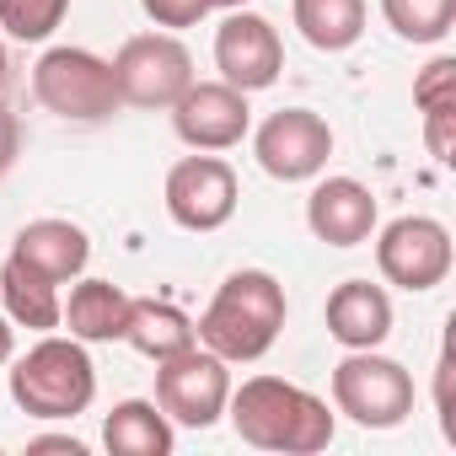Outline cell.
Segmentation results:
<instances>
[{
	"label": "cell",
	"mask_w": 456,
	"mask_h": 456,
	"mask_svg": "<svg viewBox=\"0 0 456 456\" xmlns=\"http://www.w3.org/2000/svg\"><path fill=\"white\" fill-rule=\"evenodd\" d=\"M17 151H22V124H17V113L6 102H0V177L17 167Z\"/></svg>",
	"instance_id": "d4e9b609"
},
{
	"label": "cell",
	"mask_w": 456,
	"mask_h": 456,
	"mask_svg": "<svg viewBox=\"0 0 456 456\" xmlns=\"http://www.w3.org/2000/svg\"><path fill=\"white\" fill-rule=\"evenodd\" d=\"M376 193L360 183V177H322L306 199V225L312 237L328 242V248H360L376 237Z\"/></svg>",
	"instance_id": "4fadbf2b"
},
{
	"label": "cell",
	"mask_w": 456,
	"mask_h": 456,
	"mask_svg": "<svg viewBox=\"0 0 456 456\" xmlns=\"http://www.w3.org/2000/svg\"><path fill=\"white\" fill-rule=\"evenodd\" d=\"M108 65L124 108H172L193 81V54L177 33H140Z\"/></svg>",
	"instance_id": "52a82bcc"
},
{
	"label": "cell",
	"mask_w": 456,
	"mask_h": 456,
	"mask_svg": "<svg viewBox=\"0 0 456 456\" xmlns=\"http://www.w3.org/2000/svg\"><path fill=\"white\" fill-rule=\"evenodd\" d=\"M70 17V0H0V28L17 44H44Z\"/></svg>",
	"instance_id": "603a6c76"
},
{
	"label": "cell",
	"mask_w": 456,
	"mask_h": 456,
	"mask_svg": "<svg viewBox=\"0 0 456 456\" xmlns=\"http://www.w3.org/2000/svg\"><path fill=\"white\" fill-rule=\"evenodd\" d=\"M248 0H215V12H242Z\"/></svg>",
	"instance_id": "f1b7e54d"
},
{
	"label": "cell",
	"mask_w": 456,
	"mask_h": 456,
	"mask_svg": "<svg viewBox=\"0 0 456 456\" xmlns=\"http://www.w3.org/2000/svg\"><path fill=\"white\" fill-rule=\"evenodd\" d=\"M172 129L188 151H232L253 129L248 92L225 81H188V92L172 102Z\"/></svg>",
	"instance_id": "7c38bea8"
},
{
	"label": "cell",
	"mask_w": 456,
	"mask_h": 456,
	"mask_svg": "<svg viewBox=\"0 0 456 456\" xmlns=\"http://www.w3.org/2000/svg\"><path fill=\"white\" fill-rule=\"evenodd\" d=\"M285 285L269 274V269H237L225 274L220 290L209 296V306L199 312L193 333L209 354H220L225 365H253L264 360L280 333H285Z\"/></svg>",
	"instance_id": "7a4b0ae2"
},
{
	"label": "cell",
	"mask_w": 456,
	"mask_h": 456,
	"mask_svg": "<svg viewBox=\"0 0 456 456\" xmlns=\"http://www.w3.org/2000/svg\"><path fill=\"white\" fill-rule=\"evenodd\" d=\"M140 12L167 33H183V28H199L215 12V0H140Z\"/></svg>",
	"instance_id": "cb8c5ba5"
},
{
	"label": "cell",
	"mask_w": 456,
	"mask_h": 456,
	"mask_svg": "<svg viewBox=\"0 0 456 456\" xmlns=\"http://www.w3.org/2000/svg\"><path fill=\"white\" fill-rule=\"evenodd\" d=\"M451 232L435 220V215H397L392 225H381V237H376V269L387 285L397 290H435L445 285L451 274Z\"/></svg>",
	"instance_id": "ba28073f"
},
{
	"label": "cell",
	"mask_w": 456,
	"mask_h": 456,
	"mask_svg": "<svg viewBox=\"0 0 456 456\" xmlns=\"http://www.w3.org/2000/svg\"><path fill=\"white\" fill-rule=\"evenodd\" d=\"M225 403H232V365L209 354L204 344L156 360V408L183 424V429H209L220 424Z\"/></svg>",
	"instance_id": "8992f818"
},
{
	"label": "cell",
	"mask_w": 456,
	"mask_h": 456,
	"mask_svg": "<svg viewBox=\"0 0 456 456\" xmlns=\"http://www.w3.org/2000/svg\"><path fill=\"white\" fill-rule=\"evenodd\" d=\"M333 408L360 429H397L413 413V376L381 349H349L333 365Z\"/></svg>",
	"instance_id": "277c9868"
},
{
	"label": "cell",
	"mask_w": 456,
	"mask_h": 456,
	"mask_svg": "<svg viewBox=\"0 0 456 456\" xmlns=\"http://www.w3.org/2000/svg\"><path fill=\"white\" fill-rule=\"evenodd\" d=\"M328 333L344 349H381L392 338V296L370 280H344L328 296Z\"/></svg>",
	"instance_id": "9a60e30c"
},
{
	"label": "cell",
	"mask_w": 456,
	"mask_h": 456,
	"mask_svg": "<svg viewBox=\"0 0 456 456\" xmlns=\"http://www.w3.org/2000/svg\"><path fill=\"white\" fill-rule=\"evenodd\" d=\"M290 22L317 54H344L365 38V0H290Z\"/></svg>",
	"instance_id": "ffe728a7"
},
{
	"label": "cell",
	"mask_w": 456,
	"mask_h": 456,
	"mask_svg": "<svg viewBox=\"0 0 456 456\" xmlns=\"http://www.w3.org/2000/svg\"><path fill=\"white\" fill-rule=\"evenodd\" d=\"M177 424L156 408V397H124L108 419H102V445L108 456H172Z\"/></svg>",
	"instance_id": "ac0fdd59"
},
{
	"label": "cell",
	"mask_w": 456,
	"mask_h": 456,
	"mask_svg": "<svg viewBox=\"0 0 456 456\" xmlns=\"http://www.w3.org/2000/svg\"><path fill=\"white\" fill-rule=\"evenodd\" d=\"M381 17L403 44H440L456 28V0H381Z\"/></svg>",
	"instance_id": "7402d4cb"
},
{
	"label": "cell",
	"mask_w": 456,
	"mask_h": 456,
	"mask_svg": "<svg viewBox=\"0 0 456 456\" xmlns=\"http://www.w3.org/2000/svg\"><path fill=\"white\" fill-rule=\"evenodd\" d=\"M225 413H232L237 440H248L258 451H285V456L328 451L333 435H338L333 408L317 392H306V387H296L285 376H253V381L232 387Z\"/></svg>",
	"instance_id": "6da1fadb"
},
{
	"label": "cell",
	"mask_w": 456,
	"mask_h": 456,
	"mask_svg": "<svg viewBox=\"0 0 456 456\" xmlns=\"http://www.w3.org/2000/svg\"><path fill=\"white\" fill-rule=\"evenodd\" d=\"M6 81H12V60H6V44H0V92H6Z\"/></svg>",
	"instance_id": "83f0119b"
},
{
	"label": "cell",
	"mask_w": 456,
	"mask_h": 456,
	"mask_svg": "<svg viewBox=\"0 0 456 456\" xmlns=\"http://www.w3.org/2000/svg\"><path fill=\"white\" fill-rule=\"evenodd\" d=\"M0 312L12 317V328L54 333L60 328V312H65V296H60V285L49 274H38L17 253H6V264H0Z\"/></svg>",
	"instance_id": "e0dca14e"
},
{
	"label": "cell",
	"mask_w": 456,
	"mask_h": 456,
	"mask_svg": "<svg viewBox=\"0 0 456 456\" xmlns=\"http://www.w3.org/2000/svg\"><path fill=\"white\" fill-rule=\"evenodd\" d=\"M12 349H17V328H12L6 312H0V365H12Z\"/></svg>",
	"instance_id": "4316f807"
},
{
	"label": "cell",
	"mask_w": 456,
	"mask_h": 456,
	"mask_svg": "<svg viewBox=\"0 0 456 456\" xmlns=\"http://www.w3.org/2000/svg\"><path fill=\"white\" fill-rule=\"evenodd\" d=\"M215 70L225 86L237 92H269L285 70V44L280 28L258 12H225V22L215 28Z\"/></svg>",
	"instance_id": "8fae6325"
},
{
	"label": "cell",
	"mask_w": 456,
	"mask_h": 456,
	"mask_svg": "<svg viewBox=\"0 0 456 456\" xmlns=\"http://www.w3.org/2000/svg\"><path fill=\"white\" fill-rule=\"evenodd\" d=\"M12 253H17L22 264H33L38 274H49L54 285H70V280H81L86 264H92V237L81 232L76 220L44 215V220H28L22 232H17Z\"/></svg>",
	"instance_id": "5bb4252c"
},
{
	"label": "cell",
	"mask_w": 456,
	"mask_h": 456,
	"mask_svg": "<svg viewBox=\"0 0 456 456\" xmlns=\"http://www.w3.org/2000/svg\"><path fill=\"white\" fill-rule=\"evenodd\" d=\"M12 403L28 419H76L97 397V365L81 338L44 333L22 360H12Z\"/></svg>",
	"instance_id": "3957f363"
},
{
	"label": "cell",
	"mask_w": 456,
	"mask_h": 456,
	"mask_svg": "<svg viewBox=\"0 0 456 456\" xmlns=\"http://www.w3.org/2000/svg\"><path fill=\"white\" fill-rule=\"evenodd\" d=\"M129 306H134V296L118 290L113 280H76L70 301L60 312V328H70V338H81V344H124Z\"/></svg>",
	"instance_id": "2e32d148"
},
{
	"label": "cell",
	"mask_w": 456,
	"mask_h": 456,
	"mask_svg": "<svg viewBox=\"0 0 456 456\" xmlns=\"http://www.w3.org/2000/svg\"><path fill=\"white\" fill-rule=\"evenodd\" d=\"M38 451H65V456H86V440H76V435H33V440H28V456H38Z\"/></svg>",
	"instance_id": "484cf974"
},
{
	"label": "cell",
	"mask_w": 456,
	"mask_h": 456,
	"mask_svg": "<svg viewBox=\"0 0 456 456\" xmlns=\"http://www.w3.org/2000/svg\"><path fill=\"white\" fill-rule=\"evenodd\" d=\"M124 344L140 349L145 360H167V354H183L199 344L193 333V317L172 301H156V296H134L129 306V328H124Z\"/></svg>",
	"instance_id": "d6986e66"
},
{
	"label": "cell",
	"mask_w": 456,
	"mask_h": 456,
	"mask_svg": "<svg viewBox=\"0 0 456 456\" xmlns=\"http://www.w3.org/2000/svg\"><path fill=\"white\" fill-rule=\"evenodd\" d=\"M237 199H242L237 172L215 151H193L167 172V215L183 232H220L237 215Z\"/></svg>",
	"instance_id": "9c48e42d"
},
{
	"label": "cell",
	"mask_w": 456,
	"mask_h": 456,
	"mask_svg": "<svg viewBox=\"0 0 456 456\" xmlns=\"http://www.w3.org/2000/svg\"><path fill=\"white\" fill-rule=\"evenodd\" d=\"M413 102L424 113V140L440 167H451V124H456V60H435L413 81Z\"/></svg>",
	"instance_id": "44dd1931"
},
{
	"label": "cell",
	"mask_w": 456,
	"mask_h": 456,
	"mask_svg": "<svg viewBox=\"0 0 456 456\" xmlns=\"http://www.w3.org/2000/svg\"><path fill=\"white\" fill-rule=\"evenodd\" d=\"M253 156L274 183H312V177H322V167L333 156V129L312 108H280L258 124Z\"/></svg>",
	"instance_id": "30bf717a"
},
{
	"label": "cell",
	"mask_w": 456,
	"mask_h": 456,
	"mask_svg": "<svg viewBox=\"0 0 456 456\" xmlns=\"http://www.w3.org/2000/svg\"><path fill=\"white\" fill-rule=\"evenodd\" d=\"M33 97L54 118H76V124H102L124 108L113 86V65L76 44H60L33 65Z\"/></svg>",
	"instance_id": "5b68a950"
}]
</instances>
